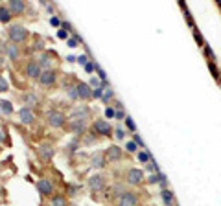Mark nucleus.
<instances>
[{"mask_svg": "<svg viewBox=\"0 0 221 206\" xmlns=\"http://www.w3.org/2000/svg\"><path fill=\"white\" fill-rule=\"evenodd\" d=\"M92 166H94V167H101V166H103V157H101V155H96V157L92 158Z\"/></svg>", "mask_w": 221, "mask_h": 206, "instance_id": "412c9836", "label": "nucleus"}, {"mask_svg": "<svg viewBox=\"0 0 221 206\" xmlns=\"http://www.w3.org/2000/svg\"><path fill=\"white\" fill-rule=\"evenodd\" d=\"M78 61H79L81 64H87V55H81V57L78 59Z\"/></svg>", "mask_w": 221, "mask_h": 206, "instance_id": "72a5a7b5", "label": "nucleus"}, {"mask_svg": "<svg viewBox=\"0 0 221 206\" xmlns=\"http://www.w3.org/2000/svg\"><path fill=\"white\" fill-rule=\"evenodd\" d=\"M116 118H118V120H122V118H123V112H122V110H118V112H116Z\"/></svg>", "mask_w": 221, "mask_h": 206, "instance_id": "c9c22d12", "label": "nucleus"}, {"mask_svg": "<svg viewBox=\"0 0 221 206\" xmlns=\"http://www.w3.org/2000/svg\"><path fill=\"white\" fill-rule=\"evenodd\" d=\"M46 120H48V125L50 127H54V129H59L65 125L66 122V116L61 112V110H50L48 112V116H46Z\"/></svg>", "mask_w": 221, "mask_h": 206, "instance_id": "f03ea898", "label": "nucleus"}, {"mask_svg": "<svg viewBox=\"0 0 221 206\" xmlns=\"http://www.w3.org/2000/svg\"><path fill=\"white\" fill-rule=\"evenodd\" d=\"M7 7L13 15H22L26 9V2L24 0H7Z\"/></svg>", "mask_w": 221, "mask_h": 206, "instance_id": "1a4fd4ad", "label": "nucleus"}, {"mask_svg": "<svg viewBox=\"0 0 221 206\" xmlns=\"http://www.w3.org/2000/svg\"><path fill=\"white\" fill-rule=\"evenodd\" d=\"M137 142H127V151H129V153H135V151H137Z\"/></svg>", "mask_w": 221, "mask_h": 206, "instance_id": "a878e982", "label": "nucleus"}, {"mask_svg": "<svg viewBox=\"0 0 221 206\" xmlns=\"http://www.w3.org/2000/svg\"><path fill=\"white\" fill-rule=\"evenodd\" d=\"M138 160H140V162H147V160H149V155H147L146 151H140V153H138Z\"/></svg>", "mask_w": 221, "mask_h": 206, "instance_id": "b1692460", "label": "nucleus"}, {"mask_svg": "<svg viewBox=\"0 0 221 206\" xmlns=\"http://www.w3.org/2000/svg\"><path fill=\"white\" fill-rule=\"evenodd\" d=\"M105 158L107 160H120L122 158V149L118 145H111L107 151H105Z\"/></svg>", "mask_w": 221, "mask_h": 206, "instance_id": "f8f14e48", "label": "nucleus"}, {"mask_svg": "<svg viewBox=\"0 0 221 206\" xmlns=\"http://www.w3.org/2000/svg\"><path fill=\"white\" fill-rule=\"evenodd\" d=\"M37 190H39V193L42 197H48V195L54 193V182L50 179H41L37 182Z\"/></svg>", "mask_w": 221, "mask_h": 206, "instance_id": "0eeeda50", "label": "nucleus"}, {"mask_svg": "<svg viewBox=\"0 0 221 206\" xmlns=\"http://www.w3.org/2000/svg\"><path fill=\"white\" fill-rule=\"evenodd\" d=\"M94 68H96V64H94V63H87V64H85V70H87V72H92Z\"/></svg>", "mask_w": 221, "mask_h": 206, "instance_id": "c85d7f7f", "label": "nucleus"}, {"mask_svg": "<svg viewBox=\"0 0 221 206\" xmlns=\"http://www.w3.org/2000/svg\"><path fill=\"white\" fill-rule=\"evenodd\" d=\"M138 204V195L135 191H123L118 197V206H137Z\"/></svg>", "mask_w": 221, "mask_h": 206, "instance_id": "7ed1b4c3", "label": "nucleus"}, {"mask_svg": "<svg viewBox=\"0 0 221 206\" xmlns=\"http://www.w3.org/2000/svg\"><path fill=\"white\" fill-rule=\"evenodd\" d=\"M72 131L81 134L85 131V120H72Z\"/></svg>", "mask_w": 221, "mask_h": 206, "instance_id": "a211bd4d", "label": "nucleus"}, {"mask_svg": "<svg viewBox=\"0 0 221 206\" xmlns=\"http://www.w3.org/2000/svg\"><path fill=\"white\" fill-rule=\"evenodd\" d=\"M50 24H52V26H59L61 21L57 19V17H52V19H50Z\"/></svg>", "mask_w": 221, "mask_h": 206, "instance_id": "7c9ffc66", "label": "nucleus"}, {"mask_svg": "<svg viewBox=\"0 0 221 206\" xmlns=\"http://www.w3.org/2000/svg\"><path fill=\"white\" fill-rule=\"evenodd\" d=\"M66 197L65 195H61V193H55L54 197H52V201H50V206H66Z\"/></svg>", "mask_w": 221, "mask_h": 206, "instance_id": "f3484780", "label": "nucleus"}, {"mask_svg": "<svg viewBox=\"0 0 221 206\" xmlns=\"http://www.w3.org/2000/svg\"><path fill=\"white\" fill-rule=\"evenodd\" d=\"M7 35H9L11 42L20 44V42H24L26 39H28V35H30V33H28V30H26V28H22V26H19V24H15V26H11V28H9Z\"/></svg>", "mask_w": 221, "mask_h": 206, "instance_id": "f257e3e1", "label": "nucleus"}, {"mask_svg": "<svg viewBox=\"0 0 221 206\" xmlns=\"http://www.w3.org/2000/svg\"><path fill=\"white\" fill-rule=\"evenodd\" d=\"M103 96V88L101 87H96L94 90H92V98H101Z\"/></svg>", "mask_w": 221, "mask_h": 206, "instance_id": "5701e85b", "label": "nucleus"}, {"mask_svg": "<svg viewBox=\"0 0 221 206\" xmlns=\"http://www.w3.org/2000/svg\"><path fill=\"white\" fill-rule=\"evenodd\" d=\"M37 153H39V157L42 160H50L54 157V149H52V145H48V144H42L37 149Z\"/></svg>", "mask_w": 221, "mask_h": 206, "instance_id": "4468645a", "label": "nucleus"}, {"mask_svg": "<svg viewBox=\"0 0 221 206\" xmlns=\"http://www.w3.org/2000/svg\"><path fill=\"white\" fill-rule=\"evenodd\" d=\"M0 142H4V136H2V131H0Z\"/></svg>", "mask_w": 221, "mask_h": 206, "instance_id": "e433bc0d", "label": "nucleus"}, {"mask_svg": "<svg viewBox=\"0 0 221 206\" xmlns=\"http://www.w3.org/2000/svg\"><path fill=\"white\" fill-rule=\"evenodd\" d=\"M161 195H162V199H164V204H166V206H173V195H171L170 190H162Z\"/></svg>", "mask_w": 221, "mask_h": 206, "instance_id": "6ab92c4d", "label": "nucleus"}, {"mask_svg": "<svg viewBox=\"0 0 221 206\" xmlns=\"http://www.w3.org/2000/svg\"><path fill=\"white\" fill-rule=\"evenodd\" d=\"M0 110L11 114V112H13V105H11L9 101H6V100H2V101H0Z\"/></svg>", "mask_w": 221, "mask_h": 206, "instance_id": "aec40b11", "label": "nucleus"}, {"mask_svg": "<svg viewBox=\"0 0 221 206\" xmlns=\"http://www.w3.org/2000/svg\"><path fill=\"white\" fill-rule=\"evenodd\" d=\"M19 118L22 124H31L33 120H35V116H33V112L28 109V107H24V109H20L19 110Z\"/></svg>", "mask_w": 221, "mask_h": 206, "instance_id": "2eb2a0df", "label": "nucleus"}, {"mask_svg": "<svg viewBox=\"0 0 221 206\" xmlns=\"http://www.w3.org/2000/svg\"><path fill=\"white\" fill-rule=\"evenodd\" d=\"M6 90H7V81L0 76V92H6Z\"/></svg>", "mask_w": 221, "mask_h": 206, "instance_id": "393cba45", "label": "nucleus"}, {"mask_svg": "<svg viewBox=\"0 0 221 206\" xmlns=\"http://www.w3.org/2000/svg\"><path fill=\"white\" fill-rule=\"evenodd\" d=\"M6 54H7V57H9L11 61H17L19 55H20V50L15 42H9V44H6Z\"/></svg>", "mask_w": 221, "mask_h": 206, "instance_id": "ddd939ff", "label": "nucleus"}, {"mask_svg": "<svg viewBox=\"0 0 221 206\" xmlns=\"http://www.w3.org/2000/svg\"><path fill=\"white\" fill-rule=\"evenodd\" d=\"M125 124H127V127H129L131 131H135V124L131 122V118H127V120H125Z\"/></svg>", "mask_w": 221, "mask_h": 206, "instance_id": "473e14b6", "label": "nucleus"}, {"mask_svg": "<svg viewBox=\"0 0 221 206\" xmlns=\"http://www.w3.org/2000/svg\"><path fill=\"white\" fill-rule=\"evenodd\" d=\"M55 79H57V76H55L54 70H44L39 77V83L42 87H52V85L55 83Z\"/></svg>", "mask_w": 221, "mask_h": 206, "instance_id": "6e6552de", "label": "nucleus"}, {"mask_svg": "<svg viewBox=\"0 0 221 206\" xmlns=\"http://www.w3.org/2000/svg\"><path fill=\"white\" fill-rule=\"evenodd\" d=\"M105 116H107V118H114V116H116V112H114V109H113V107H109V109L105 110Z\"/></svg>", "mask_w": 221, "mask_h": 206, "instance_id": "bb28decb", "label": "nucleus"}, {"mask_svg": "<svg viewBox=\"0 0 221 206\" xmlns=\"http://www.w3.org/2000/svg\"><path fill=\"white\" fill-rule=\"evenodd\" d=\"M92 129H94L96 134H101V136H111V133H113L111 124L105 122V120H96V122L92 124Z\"/></svg>", "mask_w": 221, "mask_h": 206, "instance_id": "423d86ee", "label": "nucleus"}, {"mask_svg": "<svg viewBox=\"0 0 221 206\" xmlns=\"http://www.w3.org/2000/svg\"><path fill=\"white\" fill-rule=\"evenodd\" d=\"M68 46L70 48H76L78 46V39H68Z\"/></svg>", "mask_w": 221, "mask_h": 206, "instance_id": "2f4dec72", "label": "nucleus"}, {"mask_svg": "<svg viewBox=\"0 0 221 206\" xmlns=\"http://www.w3.org/2000/svg\"><path fill=\"white\" fill-rule=\"evenodd\" d=\"M123 134H125V133H123V129H120V127H118V129H116V138H118V140H122V138H123Z\"/></svg>", "mask_w": 221, "mask_h": 206, "instance_id": "c756f323", "label": "nucleus"}, {"mask_svg": "<svg viewBox=\"0 0 221 206\" xmlns=\"http://www.w3.org/2000/svg\"><path fill=\"white\" fill-rule=\"evenodd\" d=\"M89 188L94 190V191L103 190V188H105V179H103L101 175H92V177L89 179Z\"/></svg>", "mask_w": 221, "mask_h": 206, "instance_id": "9b49d317", "label": "nucleus"}, {"mask_svg": "<svg viewBox=\"0 0 221 206\" xmlns=\"http://www.w3.org/2000/svg\"><path fill=\"white\" fill-rule=\"evenodd\" d=\"M109 98H113V90H107L105 92V100H109Z\"/></svg>", "mask_w": 221, "mask_h": 206, "instance_id": "f704fd0d", "label": "nucleus"}, {"mask_svg": "<svg viewBox=\"0 0 221 206\" xmlns=\"http://www.w3.org/2000/svg\"><path fill=\"white\" fill-rule=\"evenodd\" d=\"M76 90H78V98L79 100H90L92 98V90H90V87L87 83H78Z\"/></svg>", "mask_w": 221, "mask_h": 206, "instance_id": "9d476101", "label": "nucleus"}, {"mask_svg": "<svg viewBox=\"0 0 221 206\" xmlns=\"http://www.w3.org/2000/svg\"><path fill=\"white\" fill-rule=\"evenodd\" d=\"M57 37H59V39H68V31H66V30H59Z\"/></svg>", "mask_w": 221, "mask_h": 206, "instance_id": "cd10ccee", "label": "nucleus"}, {"mask_svg": "<svg viewBox=\"0 0 221 206\" xmlns=\"http://www.w3.org/2000/svg\"><path fill=\"white\" fill-rule=\"evenodd\" d=\"M11 11H9V7L7 6H0V22H4V24H7V22L11 21Z\"/></svg>", "mask_w": 221, "mask_h": 206, "instance_id": "dca6fc26", "label": "nucleus"}, {"mask_svg": "<svg viewBox=\"0 0 221 206\" xmlns=\"http://www.w3.org/2000/svg\"><path fill=\"white\" fill-rule=\"evenodd\" d=\"M2 64H4V59H2V55H0V66H2Z\"/></svg>", "mask_w": 221, "mask_h": 206, "instance_id": "4c0bfd02", "label": "nucleus"}, {"mask_svg": "<svg viewBox=\"0 0 221 206\" xmlns=\"http://www.w3.org/2000/svg\"><path fill=\"white\" fill-rule=\"evenodd\" d=\"M41 66H48V64H50V54H44V55H42V57H41Z\"/></svg>", "mask_w": 221, "mask_h": 206, "instance_id": "4be33fe9", "label": "nucleus"}, {"mask_svg": "<svg viewBox=\"0 0 221 206\" xmlns=\"http://www.w3.org/2000/svg\"><path fill=\"white\" fill-rule=\"evenodd\" d=\"M125 180L129 182V184L133 186H138L144 182V171L138 169V167H133V169H129L127 171V177H125Z\"/></svg>", "mask_w": 221, "mask_h": 206, "instance_id": "39448f33", "label": "nucleus"}, {"mask_svg": "<svg viewBox=\"0 0 221 206\" xmlns=\"http://www.w3.org/2000/svg\"><path fill=\"white\" fill-rule=\"evenodd\" d=\"M41 74H42V66H41V63H37L35 59L28 61V64H26V76L31 77V79H39Z\"/></svg>", "mask_w": 221, "mask_h": 206, "instance_id": "20e7f679", "label": "nucleus"}]
</instances>
